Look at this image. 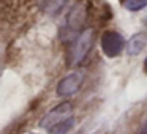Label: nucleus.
<instances>
[{"instance_id": "obj_1", "label": "nucleus", "mask_w": 147, "mask_h": 134, "mask_svg": "<svg viewBox=\"0 0 147 134\" xmlns=\"http://www.w3.org/2000/svg\"><path fill=\"white\" fill-rule=\"evenodd\" d=\"M93 44H95V30L87 29L84 32H81L70 43V49H68V55H67L68 66H76V65L82 63L84 58L93 49Z\"/></svg>"}, {"instance_id": "obj_2", "label": "nucleus", "mask_w": 147, "mask_h": 134, "mask_svg": "<svg viewBox=\"0 0 147 134\" xmlns=\"http://www.w3.org/2000/svg\"><path fill=\"white\" fill-rule=\"evenodd\" d=\"M87 17V10L82 3H76L65 17L60 27V40L63 43H71L84 29Z\"/></svg>"}, {"instance_id": "obj_3", "label": "nucleus", "mask_w": 147, "mask_h": 134, "mask_svg": "<svg viewBox=\"0 0 147 134\" xmlns=\"http://www.w3.org/2000/svg\"><path fill=\"white\" fill-rule=\"evenodd\" d=\"M125 48V40L120 33L114 32V30H108L103 33L101 36V51L106 57L112 58L117 57Z\"/></svg>"}, {"instance_id": "obj_4", "label": "nucleus", "mask_w": 147, "mask_h": 134, "mask_svg": "<svg viewBox=\"0 0 147 134\" xmlns=\"http://www.w3.org/2000/svg\"><path fill=\"white\" fill-rule=\"evenodd\" d=\"M71 112H73V104L65 101V103H62V104L55 106L51 112H48V114L43 117V120L40 121V126L45 128V129H51V128L55 126L57 123L70 118Z\"/></svg>"}, {"instance_id": "obj_5", "label": "nucleus", "mask_w": 147, "mask_h": 134, "mask_svg": "<svg viewBox=\"0 0 147 134\" xmlns=\"http://www.w3.org/2000/svg\"><path fill=\"white\" fill-rule=\"evenodd\" d=\"M84 73L82 71H74V73L65 76L57 84V95L59 96H71L82 87Z\"/></svg>"}, {"instance_id": "obj_6", "label": "nucleus", "mask_w": 147, "mask_h": 134, "mask_svg": "<svg viewBox=\"0 0 147 134\" xmlns=\"http://www.w3.org/2000/svg\"><path fill=\"white\" fill-rule=\"evenodd\" d=\"M147 46V33H136L130 38L128 41V46H127V51L130 55H138L144 48Z\"/></svg>"}, {"instance_id": "obj_7", "label": "nucleus", "mask_w": 147, "mask_h": 134, "mask_svg": "<svg viewBox=\"0 0 147 134\" xmlns=\"http://www.w3.org/2000/svg\"><path fill=\"white\" fill-rule=\"evenodd\" d=\"M68 0H41V8L48 14H57Z\"/></svg>"}, {"instance_id": "obj_8", "label": "nucleus", "mask_w": 147, "mask_h": 134, "mask_svg": "<svg viewBox=\"0 0 147 134\" xmlns=\"http://www.w3.org/2000/svg\"><path fill=\"white\" fill-rule=\"evenodd\" d=\"M73 125H74V118L70 117V118H67V120L57 123L55 126H52L49 131H51V134H67L68 131L73 128Z\"/></svg>"}, {"instance_id": "obj_9", "label": "nucleus", "mask_w": 147, "mask_h": 134, "mask_svg": "<svg viewBox=\"0 0 147 134\" xmlns=\"http://www.w3.org/2000/svg\"><path fill=\"white\" fill-rule=\"evenodd\" d=\"M123 7L130 11H139L147 7V0H123Z\"/></svg>"}, {"instance_id": "obj_10", "label": "nucleus", "mask_w": 147, "mask_h": 134, "mask_svg": "<svg viewBox=\"0 0 147 134\" xmlns=\"http://www.w3.org/2000/svg\"><path fill=\"white\" fill-rule=\"evenodd\" d=\"M138 134H147V121L142 125V128L139 129V133H138Z\"/></svg>"}, {"instance_id": "obj_11", "label": "nucleus", "mask_w": 147, "mask_h": 134, "mask_svg": "<svg viewBox=\"0 0 147 134\" xmlns=\"http://www.w3.org/2000/svg\"><path fill=\"white\" fill-rule=\"evenodd\" d=\"M144 71L147 73V57H146V60H144Z\"/></svg>"}]
</instances>
